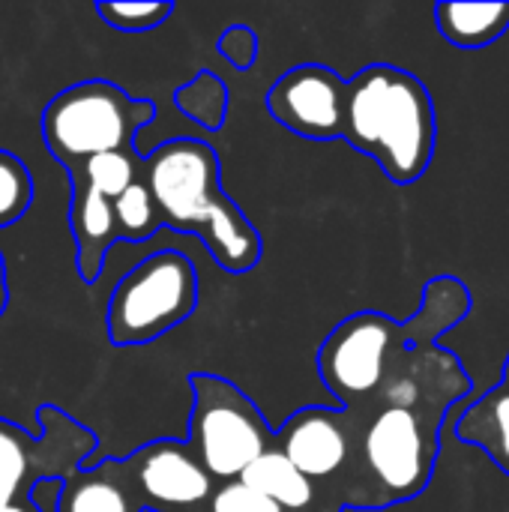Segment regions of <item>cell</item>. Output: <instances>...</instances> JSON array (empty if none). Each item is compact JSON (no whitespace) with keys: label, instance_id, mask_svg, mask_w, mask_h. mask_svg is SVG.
Listing matches in <instances>:
<instances>
[{"label":"cell","instance_id":"cell-1","mask_svg":"<svg viewBox=\"0 0 509 512\" xmlns=\"http://www.w3.org/2000/svg\"><path fill=\"white\" fill-rule=\"evenodd\" d=\"M141 174L162 225L198 234L228 273H249L258 264L261 237L222 192L219 156L207 141H165L141 159Z\"/></svg>","mask_w":509,"mask_h":512},{"label":"cell","instance_id":"cell-2","mask_svg":"<svg viewBox=\"0 0 509 512\" xmlns=\"http://www.w3.org/2000/svg\"><path fill=\"white\" fill-rule=\"evenodd\" d=\"M342 141L372 156L381 171L408 186L435 156L438 123L429 87L408 69L375 63L345 84Z\"/></svg>","mask_w":509,"mask_h":512},{"label":"cell","instance_id":"cell-3","mask_svg":"<svg viewBox=\"0 0 509 512\" xmlns=\"http://www.w3.org/2000/svg\"><path fill=\"white\" fill-rule=\"evenodd\" d=\"M153 117L150 99H132L123 87L93 78L60 90L42 108V141L72 171L99 153L135 150L138 129L150 126Z\"/></svg>","mask_w":509,"mask_h":512},{"label":"cell","instance_id":"cell-4","mask_svg":"<svg viewBox=\"0 0 509 512\" xmlns=\"http://www.w3.org/2000/svg\"><path fill=\"white\" fill-rule=\"evenodd\" d=\"M189 390L192 414L186 450L210 480H240V474L273 447V426L243 390L219 375H189Z\"/></svg>","mask_w":509,"mask_h":512},{"label":"cell","instance_id":"cell-5","mask_svg":"<svg viewBox=\"0 0 509 512\" xmlns=\"http://www.w3.org/2000/svg\"><path fill=\"white\" fill-rule=\"evenodd\" d=\"M198 309V270L177 252L162 249L138 261L111 291L108 339L117 348L147 345L180 327Z\"/></svg>","mask_w":509,"mask_h":512},{"label":"cell","instance_id":"cell-6","mask_svg":"<svg viewBox=\"0 0 509 512\" xmlns=\"http://www.w3.org/2000/svg\"><path fill=\"white\" fill-rule=\"evenodd\" d=\"M39 435L0 420V507L30 501V492L45 480H66L87 468L96 450V435L66 417L54 405L36 411Z\"/></svg>","mask_w":509,"mask_h":512},{"label":"cell","instance_id":"cell-7","mask_svg":"<svg viewBox=\"0 0 509 512\" xmlns=\"http://www.w3.org/2000/svg\"><path fill=\"white\" fill-rule=\"evenodd\" d=\"M405 348H411L405 324L381 312H357L324 339L318 375L345 408H357L381 390L393 360Z\"/></svg>","mask_w":509,"mask_h":512},{"label":"cell","instance_id":"cell-8","mask_svg":"<svg viewBox=\"0 0 509 512\" xmlns=\"http://www.w3.org/2000/svg\"><path fill=\"white\" fill-rule=\"evenodd\" d=\"M345 84L330 66L303 63L288 69L267 93V111L291 132L312 141L342 138Z\"/></svg>","mask_w":509,"mask_h":512},{"label":"cell","instance_id":"cell-9","mask_svg":"<svg viewBox=\"0 0 509 512\" xmlns=\"http://www.w3.org/2000/svg\"><path fill=\"white\" fill-rule=\"evenodd\" d=\"M123 465L144 510L171 512L174 507H198L210 501L213 480L198 459L177 441H153L135 450Z\"/></svg>","mask_w":509,"mask_h":512},{"label":"cell","instance_id":"cell-10","mask_svg":"<svg viewBox=\"0 0 509 512\" xmlns=\"http://www.w3.org/2000/svg\"><path fill=\"white\" fill-rule=\"evenodd\" d=\"M273 447L306 480H327L339 474L351 456L348 411L303 408L276 429Z\"/></svg>","mask_w":509,"mask_h":512},{"label":"cell","instance_id":"cell-11","mask_svg":"<svg viewBox=\"0 0 509 512\" xmlns=\"http://www.w3.org/2000/svg\"><path fill=\"white\" fill-rule=\"evenodd\" d=\"M69 225L78 243V276L93 285L102 273V261L108 249L120 240L117 222H114V207L105 195L87 189V186H72V201H69Z\"/></svg>","mask_w":509,"mask_h":512},{"label":"cell","instance_id":"cell-12","mask_svg":"<svg viewBox=\"0 0 509 512\" xmlns=\"http://www.w3.org/2000/svg\"><path fill=\"white\" fill-rule=\"evenodd\" d=\"M144 504L132 492V483L117 477L111 459L99 468H81L60 480L54 512H141Z\"/></svg>","mask_w":509,"mask_h":512},{"label":"cell","instance_id":"cell-13","mask_svg":"<svg viewBox=\"0 0 509 512\" xmlns=\"http://www.w3.org/2000/svg\"><path fill=\"white\" fill-rule=\"evenodd\" d=\"M456 438L480 447L489 462L509 477V387L498 384L480 393L456 420Z\"/></svg>","mask_w":509,"mask_h":512},{"label":"cell","instance_id":"cell-14","mask_svg":"<svg viewBox=\"0 0 509 512\" xmlns=\"http://www.w3.org/2000/svg\"><path fill=\"white\" fill-rule=\"evenodd\" d=\"M435 24L450 45L462 51H480L509 30V3H438Z\"/></svg>","mask_w":509,"mask_h":512},{"label":"cell","instance_id":"cell-15","mask_svg":"<svg viewBox=\"0 0 509 512\" xmlns=\"http://www.w3.org/2000/svg\"><path fill=\"white\" fill-rule=\"evenodd\" d=\"M240 483H246L258 495H264L267 501H273L282 512L306 510L312 504V498H315L312 480H306L276 447H270L264 456H258L240 474Z\"/></svg>","mask_w":509,"mask_h":512},{"label":"cell","instance_id":"cell-16","mask_svg":"<svg viewBox=\"0 0 509 512\" xmlns=\"http://www.w3.org/2000/svg\"><path fill=\"white\" fill-rule=\"evenodd\" d=\"M138 171H141V162L135 150H117V153H99L66 174L72 186H87L105 195L108 201H114L138 180Z\"/></svg>","mask_w":509,"mask_h":512},{"label":"cell","instance_id":"cell-17","mask_svg":"<svg viewBox=\"0 0 509 512\" xmlns=\"http://www.w3.org/2000/svg\"><path fill=\"white\" fill-rule=\"evenodd\" d=\"M111 207H114L117 234L126 243H144L162 228V216L141 180H135L123 195H117L111 201Z\"/></svg>","mask_w":509,"mask_h":512},{"label":"cell","instance_id":"cell-18","mask_svg":"<svg viewBox=\"0 0 509 512\" xmlns=\"http://www.w3.org/2000/svg\"><path fill=\"white\" fill-rule=\"evenodd\" d=\"M33 201V180L24 162L0 150V228L15 225Z\"/></svg>","mask_w":509,"mask_h":512},{"label":"cell","instance_id":"cell-19","mask_svg":"<svg viewBox=\"0 0 509 512\" xmlns=\"http://www.w3.org/2000/svg\"><path fill=\"white\" fill-rule=\"evenodd\" d=\"M99 18H105L108 27L123 30V33H141L165 24V18L174 15V3H96L93 6Z\"/></svg>","mask_w":509,"mask_h":512},{"label":"cell","instance_id":"cell-20","mask_svg":"<svg viewBox=\"0 0 509 512\" xmlns=\"http://www.w3.org/2000/svg\"><path fill=\"white\" fill-rule=\"evenodd\" d=\"M210 512H282L273 501H267L264 495H258L255 489H249L240 480H228L222 483L213 495H210Z\"/></svg>","mask_w":509,"mask_h":512},{"label":"cell","instance_id":"cell-21","mask_svg":"<svg viewBox=\"0 0 509 512\" xmlns=\"http://www.w3.org/2000/svg\"><path fill=\"white\" fill-rule=\"evenodd\" d=\"M219 51L237 66V69H249L255 60V33L249 27H231L222 33L219 39Z\"/></svg>","mask_w":509,"mask_h":512},{"label":"cell","instance_id":"cell-22","mask_svg":"<svg viewBox=\"0 0 509 512\" xmlns=\"http://www.w3.org/2000/svg\"><path fill=\"white\" fill-rule=\"evenodd\" d=\"M6 300H9V291H6V267H3V255H0V315L6 309Z\"/></svg>","mask_w":509,"mask_h":512},{"label":"cell","instance_id":"cell-23","mask_svg":"<svg viewBox=\"0 0 509 512\" xmlns=\"http://www.w3.org/2000/svg\"><path fill=\"white\" fill-rule=\"evenodd\" d=\"M0 512H39V507L33 501H21V504H9V507H0Z\"/></svg>","mask_w":509,"mask_h":512},{"label":"cell","instance_id":"cell-24","mask_svg":"<svg viewBox=\"0 0 509 512\" xmlns=\"http://www.w3.org/2000/svg\"><path fill=\"white\" fill-rule=\"evenodd\" d=\"M501 384L509 387V354H507V363H504V378H501Z\"/></svg>","mask_w":509,"mask_h":512},{"label":"cell","instance_id":"cell-25","mask_svg":"<svg viewBox=\"0 0 509 512\" xmlns=\"http://www.w3.org/2000/svg\"><path fill=\"white\" fill-rule=\"evenodd\" d=\"M141 512H162V510H141Z\"/></svg>","mask_w":509,"mask_h":512}]
</instances>
